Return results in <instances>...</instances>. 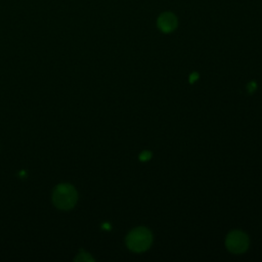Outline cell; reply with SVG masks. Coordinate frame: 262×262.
<instances>
[{
	"label": "cell",
	"mask_w": 262,
	"mask_h": 262,
	"mask_svg": "<svg viewBox=\"0 0 262 262\" xmlns=\"http://www.w3.org/2000/svg\"><path fill=\"white\" fill-rule=\"evenodd\" d=\"M153 242L151 232L146 227H137L132 229L127 236L126 244L133 252L141 253L147 251Z\"/></svg>",
	"instance_id": "2"
},
{
	"label": "cell",
	"mask_w": 262,
	"mask_h": 262,
	"mask_svg": "<svg viewBox=\"0 0 262 262\" xmlns=\"http://www.w3.org/2000/svg\"><path fill=\"white\" fill-rule=\"evenodd\" d=\"M225 245L227 249L236 254L244 253L249 246V239L247 234L241 230L230 231L225 240Z\"/></svg>",
	"instance_id": "3"
},
{
	"label": "cell",
	"mask_w": 262,
	"mask_h": 262,
	"mask_svg": "<svg viewBox=\"0 0 262 262\" xmlns=\"http://www.w3.org/2000/svg\"><path fill=\"white\" fill-rule=\"evenodd\" d=\"M75 260L76 261H93V259L91 258V256L89 255V254H87V253H81V254H79L78 255V257H76L75 258Z\"/></svg>",
	"instance_id": "5"
},
{
	"label": "cell",
	"mask_w": 262,
	"mask_h": 262,
	"mask_svg": "<svg viewBox=\"0 0 262 262\" xmlns=\"http://www.w3.org/2000/svg\"><path fill=\"white\" fill-rule=\"evenodd\" d=\"M151 158V154L150 153V151H144V153H142L141 154V156H140V159L142 160V161H147V160H150Z\"/></svg>",
	"instance_id": "6"
},
{
	"label": "cell",
	"mask_w": 262,
	"mask_h": 262,
	"mask_svg": "<svg viewBox=\"0 0 262 262\" xmlns=\"http://www.w3.org/2000/svg\"><path fill=\"white\" fill-rule=\"evenodd\" d=\"M158 27L164 33H170L177 27V19L171 12H164L158 19Z\"/></svg>",
	"instance_id": "4"
},
{
	"label": "cell",
	"mask_w": 262,
	"mask_h": 262,
	"mask_svg": "<svg viewBox=\"0 0 262 262\" xmlns=\"http://www.w3.org/2000/svg\"><path fill=\"white\" fill-rule=\"evenodd\" d=\"M198 74L197 73H192L191 75H190V78H189V81L191 82V83H192V82H195L197 79H198Z\"/></svg>",
	"instance_id": "8"
},
{
	"label": "cell",
	"mask_w": 262,
	"mask_h": 262,
	"mask_svg": "<svg viewBox=\"0 0 262 262\" xmlns=\"http://www.w3.org/2000/svg\"><path fill=\"white\" fill-rule=\"evenodd\" d=\"M248 89H249V92H252L256 89V83L255 82H250V84L248 85Z\"/></svg>",
	"instance_id": "7"
},
{
	"label": "cell",
	"mask_w": 262,
	"mask_h": 262,
	"mask_svg": "<svg viewBox=\"0 0 262 262\" xmlns=\"http://www.w3.org/2000/svg\"><path fill=\"white\" fill-rule=\"evenodd\" d=\"M78 201L76 188L69 184H61L53 190V205L61 210H70L74 208Z\"/></svg>",
	"instance_id": "1"
}]
</instances>
